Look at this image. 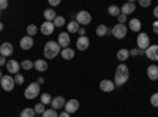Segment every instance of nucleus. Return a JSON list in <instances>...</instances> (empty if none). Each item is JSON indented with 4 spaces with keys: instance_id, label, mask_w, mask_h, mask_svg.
<instances>
[{
    "instance_id": "4468645a",
    "label": "nucleus",
    "mask_w": 158,
    "mask_h": 117,
    "mask_svg": "<svg viewBox=\"0 0 158 117\" xmlns=\"http://www.w3.org/2000/svg\"><path fill=\"white\" fill-rule=\"evenodd\" d=\"M65 103H67V100H65L63 97H54L52 98V101H51V106H52V109H62V108H65Z\"/></svg>"
},
{
    "instance_id": "473e14b6",
    "label": "nucleus",
    "mask_w": 158,
    "mask_h": 117,
    "mask_svg": "<svg viewBox=\"0 0 158 117\" xmlns=\"http://www.w3.org/2000/svg\"><path fill=\"white\" fill-rule=\"evenodd\" d=\"M65 25V18L63 16H57L54 19V27H63Z\"/></svg>"
},
{
    "instance_id": "393cba45",
    "label": "nucleus",
    "mask_w": 158,
    "mask_h": 117,
    "mask_svg": "<svg viewBox=\"0 0 158 117\" xmlns=\"http://www.w3.org/2000/svg\"><path fill=\"white\" fill-rule=\"evenodd\" d=\"M108 33H109V29H108V25H104V24H100L98 27H97V35H98L100 38L106 36Z\"/></svg>"
},
{
    "instance_id": "2f4dec72",
    "label": "nucleus",
    "mask_w": 158,
    "mask_h": 117,
    "mask_svg": "<svg viewBox=\"0 0 158 117\" xmlns=\"http://www.w3.org/2000/svg\"><path fill=\"white\" fill-rule=\"evenodd\" d=\"M41 117H59V112L56 111V109H46L43 114H41Z\"/></svg>"
},
{
    "instance_id": "c85d7f7f",
    "label": "nucleus",
    "mask_w": 158,
    "mask_h": 117,
    "mask_svg": "<svg viewBox=\"0 0 158 117\" xmlns=\"http://www.w3.org/2000/svg\"><path fill=\"white\" fill-rule=\"evenodd\" d=\"M51 101H52V97L51 94H41V98H40V103H43V105H51Z\"/></svg>"
},
{
    "instance_id": "c9c22d12",
    "label": "nucleus",
    "mask_w": 158,
    "mask_h": 117,
    "mask_svg": "<svg viewBox=\"0 0 158 117\" xmlns=\"http://www.w3.org/2000/svg\"><path fill=\"white\" fill-rule=\"evenodd\" d=\"M24 81H25V79H24V76L18 73V74H16V77H15V82H16L18 86H22V84H24Z\"/></svg>"
},
{
    "instance_id": "a19ab883",
    "label": "nucleus",
    "mask_w": 158,
    "mask_h": 117,
    "mask_svg": "<svg viewBox=\"0 0 158 117\" xmlns=\"http://www.w3.org/2000/svg\"><path fill=\"white\" fill-rule=\"evenodd\" d=\"M59 3H60V0H49V5L51 6H57Z\"/></svg>"
},
{
    "instance_id": "e433bc0d",
    "label": "nucleus",
    "mask_w": 158,
    "mask_h": 117,
    "mask_svg": "<svg viewBox=\"0 0 158 117\" xmlns=\"http://www.w3.org/2000/svg\"><path fill=\"white\" fill-rule=\"evenodd\" d=\"M150 0H139V6H142V8H147V6H150Z\"/></svg>"
},
{
    "instance_id": "a878e982",
    "label": "nucleus",
    "mask_w": 158,
    "mask_h": 117,
    "mask_svg": "<svg viewBox=\"0 0 158 117\" xmlns=\"http://www.w3.org/2000/svg\"><path fill=\"white\" fill-rule=\"evenodd\" d=\"M67 29H68V33H76V32H79V24L76 22V21H71V22H68L67 24Z\"/></svg>"
},
{
    "instance_id": "ea45409f",
    "label": "nucleus",
    "mask_w": 158,
    "mask_h": 117,
    "mask_svg": "<svg viewBox=\"0 0 158 117\" xmlns=\"http://www.w3.org/2000/svg\"><path fill=\"white\" fill-rule=\"evenodd\" d=\"M139 56V49H130V57H135Z\"/></svg>"
},
{
    "instance_id": "4be33fe9",
    "label": "nucleus",
    "mask_w": 158,
    "mask_h": 117,
    "mask_svg": "<svg viewBox=\"0 0 158 117\" xmlns=\"http://www.w3.org/2000/svg\"><path fill=\"white\" fill-rule=\"evenodd\" d=\"M60 56L63 60H71V59H74V51L71 48H65L60 51Z\"/></svg>"
},
{
    "instance_id": "aec40b11",
    "label": "nucleus",
    "mask_w": 158,
    "mask_h": 117,
    "mask_svg": "<svg viewBox=\"0 0 158 117\" xmlns=\"http://www.w3.org/2000/svg\"><path fill=\"white\" fill-rule=\"evenodd\" d=\"M33 68L38 70L40 73H41V71H46V70H48V62H46L44 59H38V60L33 62Z\"/></svg>"
},
{
    "instance_id": "39448f33",
    "label": "nucleus",
    "mask_w": 158,
    "mask_h": 117,
    "mask_svg": "<svg viewBox=\"0 0 158 117\" xmlns=\"http://www.w3.org/2000/svg\"><path fill=\"white\" fill-rule=\"evenodd\" d=\"M16 82H15V77L10 76V74H3L2 79H0V87H2L5 92H11L13 89H15Z\"/></svg>"
},
{
    "instance_id": "6ab92c4d",
    "label": "nucleus",
    "mask_w": 158,
    "mask_h": 117,
    "mask_svg": "<svg viewBox=\"0 0 158 117\" xmlns=\"http://www.w3.org/2000/svg\"><path fill=\"white\" fill-rule=\"evenodd\" d=\"M127 27H130V30H131V32H141L142 24H141V21H139V19L133 18V19H130V22H128Z\"/></svg>"
},
{
    "instance_id": "dca6fc26",
    "label": "nucleus",
    "mask_w": 158,
    "mask_h": 117,
    "mask_svg": "<svg viewBox=\"0 0 158 117\" xmlns=\"http://www.w3.org/2000/svg\"><path fill=\"white\" fill-rule=\"evenodd\" d=\"M100 89L103 90V92H112V90L115 89V84H114V81H109V79H103L101 82H100Z\"/></svg>"
},
{
    "instance_id": "1a4fd4ad",
    "label": "nucleus",
    "mask_w": 158,
    "mask_h": 117,
    "mask_svg": "<svg viewBox=\"0 0 158 117\" xmlns=\"http://www.w3.org/2000/svg\"><path fill=\"white\" fill-rule=\"evenodd\" d=\"M5 67H6V70H8L10 74H18L19 70H21V63L18 60H8Z\"/></svg>"
},
{
    "instance_id": "79ce46f5",
    "label": "nucleus",
    "mask_w": 158,
    "mask_h": 117,
    "mask_svg": "<svg viewBox=\"0 0 158 117\" xmlns=\"http://www.w3.org/2000/svg\"><path fill=\"white\" fill-rule=\"evenodd\" d=\"M152 29H153L155 33H158V21H155V22L152 24Z\"/></svg>"
},
{
    "instance_id": "72a5a7b5",
    "label": "nucleus",
    "mask_w": 158,
    "mask_h": 117,
    "mask_svg": "<svg viewBox=\"0 0 158 117\" xmlns=\"http://www.w3.org/2000/svg\"><path fill=\"white\" fill-rule=\"evenodd\" d=\"M33 109H35V112H36V114H43V112L46 111L44 105H43V103H40V101H38L36 105H35V108H33Z\"/></svg>"
},
{
    "instance_id": "37998d69",
    "label": "nucleus",
    "mask_w": 158,
    "mask_h": 117,
    "mask_svg": "<svg viewBox=\"0 0 158 117\" xmlns=\"http://www.w3.org/2000/svg\"><path fill=\"white\" fill-rule=\"evenodd\" d=\"M6 62H8V60H6L5 57L0 56V67H3V65H6Z\"/></svg>"
},
{
    "instance_id": "423d86ee",
    "label": "nucleus",
    "mask_w": 158,
    "mask_h": 117,
    "mask_svg": "<svg viewBox=\"0 0 158 117\" xmlns=\"http://www.w3.org/2000/svg\"><path fill=\"white\" fill-rule=\"evenodd\" d=\"M136 43H138V49L139 51H144L146 52V49L150 46V38H149V35L147 33H139L138 35V38H136Z\"/></svg>"
},
{
    "instance_id": "6e6552de",
    "label": "nucleus",
    "mask_w": 158,
    "mask_h": 117,
    "mask_svg": "<svg viewBox=\"0 0 158 117\" xmlns=\"http://www.w3.org/2000/svg\"><path fill=\"white\" fill-rule=\"evenodd\" d=\"M70 33L68 32H62L60 35H59V38H57V43H59V46L62 48V49H65V48H70Z\"/></svg>"
},
{
    "instance_id": "ddd939ff",
    "label": "nucleus",
    "mask_w": 158,
    "mask_h": 117,
    "mask_svg": "<svg viewBox=\"0 0 158 117\" xmlns=\"http://www.w3.org/2000/svg\"><path fill=\"white\" fill-rule=\"evenodd\" d=\"M146 54L150 60H153V62H156L158 60V44H152V46H149L147 49H146Z\"/></svg>"
},
{
    "instance_id": "2eb2a0df",
    "label": "nucleus",
    "mask_w": 158,
    "mask_h": 117,
    "mask_svg": "<svg viewBox=\"0 0 158 117\" xmlns=\"http://www.w3.org/2000/svg\"><path fill=\"white\" fill-rule=\"evenodd\" d=\"M11 54H13V44L11 43H2L0 44V56L6 59Z\"/></svg>"
},
{
    "instance_id": "9d476101",
    "label": "nucleus",
    "mask_w": 158,
    "mask_h": 117,
    "mask_svg": "<svg viewBox=\"0 0 158 117\" xmlns=\"http://www.w3.org/2000/svg\"><path fill=\"white\" fill-rule=\"evenodd\" d=\"M19 46H21L22 51H29V49H32V48H33V38L29 36V35L22 36V38H21V41H19Z\"/></svg>"
},
{
    "instance_id": "412c9836",
    "label": "nucleus",
    "mask_w": 158,
    "mask_h": 117,
    "mask_svg": "<svg viewBox=\"0 0 158 117\" xmlns=\"http://www.w3.org/2000/svg\"><path fill=\"white\" fill-rule=\"evenodd\" d=\"M135 10H136V5H135L133 2H128V3L122 5V8H120V11H122V15H125V16L131 15V13H135Z\"/></svg>"
},
{
    "instance_id": "de8ad7c7",
    "label": "nucleus",
    "mask_w": 158,
    "mask_h": 117,
    "mask_svg": "<svg viewBox=\"0 0 158 117\" xmlns=\"http://www.w3.org/2000/svg\"><path fill=\"white\" fill-rule=\"evenodd\" d=\"M36 82H38L40 86H41V84L44 82V77H41V76H40V77H38V81H36Z\"/></svg>"
},
{
    "instance_id": "f03ea898",
    "label": "nucleus",
    "mask_w": 158,
    "mask_h": 117,
    "mask_svg": "<svg viewBox=\"0 0 158 117\" xmlns=\"http://www.w3.org/2000/svg\"><path fill=\"white\" fill-rule=\"evenodd\" d=\"M60 51H62V48L59 46L57 41H48L44 44V51H43L44 59H56L60 54Z\"/></svg>"
},
{
    "instance_id": "cd10ccee",
    "label": "nucleus",
    "mask_w": 158,
    "mask_h": 117,
    "mask_svg": "<svg viewBox=\"0 0 158 117\" xmlns=\"http://www.w3.org/2000/svg\"><path fill=\"white\" fill-rule=\"evenodd\" d=\"M108 13H109V15H111V16H115V18H117V16H118V15H120V13H122V11H120V8H118L117 5H111V6L108 8Z\"/></svg>"
},
{
    "instance_id": "f257e3e1",
    "label": "nucleus",
    "mask_w": 158,
    "mask_h": 117,
    "mask_svg": "<svg viewBox=\"0 0 158 117\" xmlns=\"http://www.w3.org/2000/svg\"><path fill=\"white\" fill-rule=\"evenodd\" d=\"M130 79V70L125 63H120V65H117V68H115V76H114V84L117 87H120L123 84H127Z\"/></svg>"
},
{
    "instance_id": "09e8293b",
    "label": "nucleus",
    "mask_w": 158,
    "mask_h": 117,
    "mask_svg": "<svg viewBox=\"0 0 158 117\" xmlns=\"http://www.w3.org/2000/svg\"><path fill=\"white\" fill-rule=\"evenodd\" d=\"M2 30H3V24H2V22H0V32H2Z\"/></svg>"
},
{
    "instance_id": "7c9ffc66",
    "label": "nucleus",
    "mask_w": 158,
    "mask_h": 117,
    "mask_svg": "<svg viewBox=\"0 0 158 117\" xmlns=\"http://www.w3.org/2000/svg\"><path fill=\"white\" fill-rule=\"evenodd\" d=\"M21 68H22V70H27V71L32 70V68H33V62L29 60V59H27V60H22V62H21Z\"/></svg>"
},
{
    "instance_id": "8fccbe9b",
    "label": "nucleus",
    "mask_w": 158,
    "mask_h": 117,
    "mask_svg": "<svg viewBox=\"0 0 158 117\" xmlns=\"http://www.w3.org/2000/svg\"><path fill=\"white\" fill-rule=\"evenodd\" d=\"M2 76H3V74H2V71H0V79H2Z\"/></svg>"
},
{
    "instance_id": "5701e85b",
    "label": "nucleus",
    "mask_w": 158,
    "mask_h": 117,
    "mask_svg": "<svg viewBox=\"0 0 158 117\" xmlns=\"http://www.w3.org/2000/svg\"><path fill=\"white\" fill-rule=\"evenodd\" d=\"M44 21H48V22H54V19L57 18V15H56V11L52 10V8H48V10H44Z\"/></svg>"
},
{
    "instance_id": "9b49d317",
    "label": "nucleus",
    "mask_w": 158,
    "mask_h": 117,
    "mask_svg": "<svg viewBox=\"0 0 158 117\" xmlns=\"http://www.w3.org/2000/svg\"><path fill=\"white\" fill-rule=\"evenodd\" d=\"M65 111H67L68 114H74L76 111H79V101L77 100H68L67 103H65Z\"/></svg>"
},
{
    "instance_id": "bb28decb",
    "label": "nucleus",
    "mask_w": 158,
    "mask_h": 117,
    "mask_svg": "<svg viewBox=\"0 0 158 117\" xmlns=\"http://www.w3.org/2000/svg\"><path fill=\"white\" fill-rule=\"evenodd\" d=\"M35 114H36V112H35L33 108H24L19 115H21V117H35Z\"/></svg>"
},
{
    "instance_id": "49530a36",
    "label": "nucleus",
    "mask_w": 158,
    "mask_h": 117,
    "mask_svg": "<svg viewBox=\"0 0 158 117\" xmlns=\"http://www.w3.org/2000/svg\"><path fill=\"white\" fill-rule=\"evenodd\" d=\"M79 35H81V36H85V29H84V27L79 29Z\"/></svg>"
},
{
    "instance_id": "a211bd4d",
    "label": "nucleus",
    "mask_w": 158,
    "mask_h": 117,
    "mask_svg": "<svg viewBox=\"0 0 158 117\" xmlns=\"http://www.w3.org/2000/svg\"><path fill=\"white\" fill-rule=\"evenodd\" d=\"M147 76L150 81H158V65H150V67L147 68Z\"/></svg>"
},
{
    "instance_id": "f8f14e48",
    "label": "nucleus",
    "mask_w": 158,
    "mask_h": 117,
    "mask_svg": "<svg viewBox=\"0 0 158 117\" xmlns=\"http://www.w3.org/2000/svg\"><path fill=\"white\" fill-rule=\"evenodd\" d=\"M90 46V40L87 36H79L77 40H76V48L77 51H87Z\"/></svg>"
},
{
    "instance_id": "f3484780",
    "label": "nucleus",
    "mask_w": 158,
    "mask_h": 117,
    "mask_svg": "<svg viewBox=\"0 0 158 117\" xmlns=\"http://www.w3.org/2000/svg\"><path fill=\"white\" fill-rule=\"evenodd\" d=\"M54 29H56V27H54V22H48V21H44V22L41 24V29H40V30H41L43 35L48 36V35H51L52 32H54Z\"/></svg>"
},
{
    "instance_id": "3c124183",
    "label": "nucleus",
    "mask_w": 158,
    "mask_h": 117,
    "mask_svg": "<svg viewBox=\"0 0 158 117\" xmlns=\"http://www.w3.org/2000/svg\"><path fill=\"white\" fill-rule=\"evenodd\" d=\"M0 16H2V11H0Z\"/></svg>"
},
{
    "instance_id": "0eeeda50",
    "label": "nucleus",
    "mask_w": 158,
    "mask_h": 117,
    "mask_svg": "<svg viewBox=\"0 0 158 117\" xmlns=\"http://www.w3.org/2000/svg\"><path fill=\"white\" fill-rule=\"evenodd\" d=\"M76 22L79 24V25H87V24H90L92 22V16H90V13L89 11H79V13H76Z\"/></svg>"
},
{
    "instance_id": "f704fd0d",
    "label": "nucleus",
    "mask_w": 158,
    "mask_h": 117,
    "mask_svg": "<svg viewBox=\"0 0 158 117\" xmlns=\"http://www.w3.org/2000/svg\"><path fill=\"white\" fill-rule=\"evenodd\" d=\"M150 105L153 108H158V92L153 94V95H150Z\"/></svg>"
},
{
    "instance_id": "a18cd8bd",
    "label": "nucleus",
    "mask_w": 158,
    "mask_h": 117,
    "mask_svg": "<svg viewBox=\"0 0 158 117\" xmlns=\"http://www.w3.org/2000/svg\"><path fill=\"white\" fill-rule=\"evenodd\" d=\"M153 16H155V19L158 21V5L155 6V10H153Z\"/></svg>"
},
{
    "instance_id": "20e7f679",
    "label": "nucleus",
    "mask_w": 158,
    "mask_h": 117,
    "mask_svg": "<svg viewBox=\"0 0 158 117\" xmlns=\"http://www.w3.org/2000/svg\"><path fill=\"white\" fill-rule=\"evenodd\" d=\"M40 95V84L38 82H32L29 84V87L24 90V97L27 100H35Z\"/></svg>"
},
{
    "instance_id": "c03bdc74",
    "label": "nucleus",
    "mask_w": 158,
    "mask_h": 117,
    "mask_svg": "<svg viewBox=\"0 0 158 117\" xmlns=\"http://www.w3.org/2000/svg\"><path fill=\"white\" fill-rule=\"evenodd\" d=\"M59 117H71V114H68L67 111H63L62 114H59Z\"/></svg>"
},
{
    "instance_id": "7ed1b4c3",
    "label": "nucleus",
    "mask_w": 158,
    "mask_h": 117,
    "mask_svg": "<svg viewBox=\"0 0 158 117\" xmlns=\"http://www.w3.org/2000/svg\"><path fill=\"white\" fill-rule=\"evenodd\" d=\"M111 33H112L114 38H117V40H123V38L127 36V33H128L127 24H115L112 27V30H111Z\"/></svg>"
},
{
    "instance_id": "58836bf2",
    "label": "nucleus",
    "mask_w": 158,
    "mask_h": 117,
    "mask_svg": "<svg viewBox=\"0 0 158 117\" xmlns=\"http://www.w3.org/2000/svg\"><path fill=\"white\" fill-rule=\"evenodd\" d=\"M117 21H118V24H125V22H127V16L120 13V15L117 16Z\"/></svg>"
},
{
    "instance_id": "4c0bfd02",
    "label": "nucleus",
    "mask_w": 158,
    "mask_h": 117,
    "mask_svg": "<svg viewBox=\"0 0 158 117\" xmlns=\"http://www.w3.org/2000/svg\"><path fill=\"white\" fill-rule=\"evenodd\" d=\"M8 8V0H0V11H3Z\"/></svg>"
},
{
    "instance_id": "b1692460",
    "label": "nucleus",
    "mask_w": 158,
    "mask_h": 117,
    "mask_svg": "<svg viewBox=\"0 0 158 117\" xmlns=\"http://www.w3.org/2000/svg\"><path fill=\"white\" fill-rule=\"evenodd\" d=\"M128 57H130V51H128V49H118V51H117V60L125 62Z\"/></svg>"
},
{
    "instance_id": "c756f323",
    "label": "nucleus",
    "mask_w": 158,
    "mask_h": 117,
    "mask_svg": "<svg viewBox=\"0 0 158 117\" xmlns=\"http://www.w3.org/2000/svg\"><path fill=\"white\" fill-rule=\"evenodd\" d=\"M36 33H38V27H36L35 24H30V25H27V35H29V36H32V38H33Z\"/></svg>"
}]
</instances>
